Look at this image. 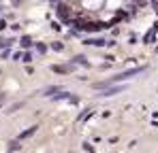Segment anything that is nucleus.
<instances>
[{"label": "nucleus", "mask_w": 158, "mask_h": 153, "mask_svg": "<svg viewBox=\"0 0 158 153\" xmlns=\"http://www.w3.org/2000/svg\"><path fill=\"white\" fill-rule=\"evenodd\" d=\"M6 149H9V151H19V149H22V145H19V143H17V140H11V143H9V147H6Z\"/></svg>", "instance_id": "nucleus-8"}, {"label": "nucleus", "mask_w": 158, "mask_h": 153, "mask_svg": "<svg viewBox=\"0 0 158 153\" xmlns=\"http://www.w3.org/2000/svg\"><path fill=\"white\" fill-rule=\"evenodd\" d=\"M36 128H39V126L30 128V130H24V132H22V134H19V138H30V136H32V134H34V132H36Z\"/></svg>", "instance_id": "nucleus-7"}, {"label": "nucleus", "mask_w": 158, "mask_h": 153, "mask_svg": "<svg viewBox=\"0 0 158 153\" xmlns=\"http://www.w3.org/2000/svg\"><path fill=\"white\" fill-rule=\"evenodd\" d=\"M36 49H39V53H45V51H47V47H45V45H36Z\"/></svg>", "instance_id": "nucleus-15"}, {"label": "nucleus", "mask_w": 158, "mask_h": 153, "mask_svg": "<svg viewBox=\"0 0 158 153\" xmlns=\"http://www.w3.org/2000/svg\"><path fill=\"white\" fill-rule=\"evenodd\" d=\"M85 45H94V47H103V45H107L103 38H88L85 41Z\"/></svg>", "instance_id": "nucleus-4"}, {"label": "nucleus", "mask_w": 158, "mask_h": 153, "mask_svg": "<svg viewBox=\"0 0 158 153\" xmlns=\"http://www.w3.org/2000/svg\"><path fill=\"white\" fill-rule=\"evenodd\" d=\"M73 64H81V66H90V64H88V60H85L83 55H75V57H73Z\"/></svg>", "instance_id": "nucleus-6"}, {"label": "nucleus", "mask_w": 158, "mask_h": 153, "mask_svg": "<svg viewBox=\"0 0 158 153\" xmlns=\"http://www.w3.org/2000/svg\"><path fill=\"white\" fill-rule=\"evenodd\" d=\"M11 43H13V38H2L0 41V47H11Z\"/></svg>", "instance_id": "nucleus-12"}, {"label": "nucleus", "mask_w": 158, "mask_h": 153, "mask_svg": "<svg viewBox=\"0 0 158 153\" xmlns=\"http://www.w3.org/2000/svg\"><path fill=\"white\" fill-rule=\"evenodd\" d=\"M19 45H22L24 49H30V47H32L34 43H32V38H30V36H22V41H19Z\"/></svg>", "instance_id": "nucleus-5"}, {"label": "nucleus", "mask_w": 158, "mask_h": 153, "mask_svg": "<svg viewBox=\"0 0 158 153\" xmlns=\"http://www.w3.org/2000/svg\"><path fill=\"white\" fill-rule=\"evenodd\" d=\"M83 28H85V30H90V32H94V30L98 32V30H101V28H105V26H103V24H88V26H83Z\"/></svg>", "instance_id": "nucleus-9"}, {"label": "nucleus", "mask_w": 158, "mask_h": 153, "mask_svg": "<svg viewBox=\"0 0 158 153\" xmlns=\"http://www.w3.org/2000/svg\"><path fill=\"white\" fill-rule=\"evenodd\" d=\"M15 2H19V0H15Z\"/></svg>", "instance_id": "nucleus-20"}, {"label": "nucleus", "mask_w": 158, "mask_h": 153, "mask_svg": "<svg viewBox=\"0 0 158 153\" xmlns=\"http://www.w3.org/2000/svg\"><path fill=\"white\" fill-rule=\"evenodd\" d=\"M69 98H71V96H69V94H64V92H62V94H60V96H53V102H60V100H69Z\"/></svg>", "instance_id": "nucleus-11"}, {"label": "nucleus", "mask_w": 158, "mask_h": 153, "mask_svg": "<svg viewBox=\"0 0 158 153\" xmlns=\"http://www.w3.org/2000/svg\"><path fill=\"white\" fill-rule=\"evenodd\" d=\"M83 151H94V147H92L90 143H85V145H83Z\"/></svg>", "instance_id": "nucleus-14"}, {"label": "nucleus", "mask_w": 158, "mask_h": 153, "mask_svg": "<svg viewBox=\"0 0 158 153\" xmlns=\"http://www.w3.org/2000/svg\"><path fill=\"white\" fill-rule=\"evenodd\" d=\"M58 17H60V19H69V6L60 4V6H58Z\"/></svg>", "instance_id": "nucleus-3"}, {"label": "nucleus", "mask_w": 158, "mask_h": 153, "mask_svg": "<svg viewBox=\"0 0 158 153\" xmlns=\"http://www.w3.org/2000/svg\"><path fill=\"white\" fill-rule=\"evenodd\" d=\"M30 60H32V53H30V51L24 53V62H30Z\"/></svg>", "instance_id": "nucleus-16"}, {"label": "nucleus", "mask_w": 158, "mask_h": 153, "mask_svg": "<svg viewBox=\"0 0 158 153\" xmlns=\"http://www.w3.org/2000/svg\"><path fill=\"white\" fill-rule=\"evenodd\" d=\"M52 2H58V0H52Z\"/></svg>", "instance_id": "nucleus-19"}, {"label": "nucleus", "mask_w": 158, "mask_h": 153, "mask_svg": "<svg viewBox=\"0 0 158 153\" xmlns=\"http://www.w3.org/2000/svg\"><path fill=\"white\" fill-rule=\"evenodd\" d=\"M22 106H24V102H15V104H11V106H9V111H6V113H15V111H19Z\"/></svg>", "instance_id": "nucleus-10"}, {"label": "nucleus", "mask_w": 158, "mask_h": 153, "mask_svg": "<svg viewBox=\"0 0 158 153\" xmlns=\"http://www.w3.org/2000/svg\"><path fill=\"white\" fill-rule=\"evenodd\" d=\"M152 6H154V9L158 11V0H152Z\"/></svg>", "instance_id": "nucleus-17"}, {"label": "nucleus", "mask_w": 158, "mask_h": 153, "mask_svg": "<svg viewBox=\"0 0 158 153\" xmlns=\"http://www.w3.org/2000/svg\"><path fill=\"white\" fill-rule=\"evenodd\" d=\"M135 2H143V0H135Z\"/></svg>", "instance_id": "nucleus-18"}, {"label": "nucleus", "mask_w": 158, "mask_h": 153, "mask_svg": "<svg viewBox=\"0 0 158 153\" xmlns=\"http://www.w3.org/2000/svg\"><path fill=\"white\" fill-rule=\"evenodd\" d=\"M52 47H53V51H62V43H53Z\"/></svg>", "instance_id": "nucleus-13"}, {"label": "nucleus", "mask_w": 158, "mask_h": 153, "mask_svg": "<svg viewBox=\"0 0 158 153\" xmlns=\"http://www.w3.org/2000/svg\"><path fill=\"white\" fill-rule=\"evenodd\" d=\"M56 92H62V87H60V85H49V87H45V89H43V94H45V96H53Z\"/></svg>", "instance_id": "nucleus-2"}, {"label": "nucleus", "mask_w": 158, "mask_h": 153, "mask_svg": "<svg viewBox=\"0 0 158 153\" xmlns=\"http://www.w3.org/2000/svg\"><path fill=\"white\" fill-rule=\"evenodd\" d=\"M122 92H126V85H118V83H113V85L105 87V89L98 94V98H111V96H118V94H122Z\"/></svg>", "instance_id": "nucleus-1"}]
</instances>
